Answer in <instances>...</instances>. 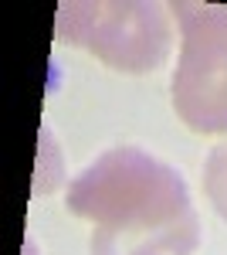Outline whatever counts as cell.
Returning a JSON list of instances; mask_svg holds the SVG:
<instances>
[{
	"mask_svg": "<svg viewBox=\"0 0 227 255\" xmlns=\"http://www.w3.org/2000/svg\"><path fill=\"white\" fill-rule=\"evenodd\" d=\"M204 191H207L210 204L217 208V215L227 221V143H217V146H214V153L207 157Z\"/></svg>",
	"mask_w": 227,
	"mask_h": 255,
	"instance_id": "4",
	"label": "cell"
},
{
	"mask_svg": "<svg viewBox=\"0 0 227 255\" xmlns=\"http://www.w3.org/2000/svg\"><path fill=\"white\" fill-rule=\"evenodd\" d=\"M24 255H34V245H31V242L24 245Z\"/></svg>",
	"mask_w": 227,
	"mask_h": 255,
	"instance_id": "5",
	"label": "cell"
},
{
	"mask_svg": "<svg viewBox=\"0 0 227 255\" xmlns=\"http://www.w3.org/2000/svg\"><path fill=\"white\" fill-rule=\"evenodd\" d=\"M55 38L78 44L115 72H152L170 55V17L146 0H65Z\"/></svg>",
	"mask_w": 227,
	"mask_h": 255,
	"instance_id": "2",
	"label": "cell"
},
{
	"mask_svg": "<svg viewBox=\"0 0 227 255\" xmlns=\"http://www.w3.org/2000/svg\"><path fill=\"white\" fill-rule=\"evenodd\" d=\"M183 38L173 68V109L193 133H227V7L170 3Z\"/></svg>",
	"mask_w": 227,
	"mask_h": 255,
	"instance_id": "3",
	"label": "cell"
},
{
	"mask_svg": "<svg viewBox=\"0 0 227 255\" xmlns=\"http://www.w3.org/2000/svg\"><path fill=\"white\" fill-rule=\"evenodd\" d=\"M68 211L92 221V255H190L200 221L183 177L136 146H115L68 187Z\"/></svg>",
	"mask_w": 227,
	"mask_h": 255,
	"instance_id": "1",
	"label": "cell"
}]
</instances>
